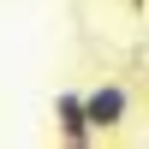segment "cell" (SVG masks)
<instances>
[{
	"mask_svg": "<svg viewBox=\"0 0 149 149\" xmlns=\"http://www.w3.org/2000/svg\"><path fill=\"white\" fill-rule=\"evenodd\" d=\"M54 137L66 149H90L102 131L90 125V107H84V90H60L54 95Z\"/></svg>",
	"mask_w": 149,
	"mask_h": 149,
	"instance_id": "1",
	"label": "cell"
},
{
	"mask_svg": "<svg viewBox=\"0 0 149 149\" xmlns=\"http://www.w3.org/2000/svg\"><path fill=\"white\" fill-rule=\"evenodd\" d=\"M84 107H90V125L107 137V131H119L131 119V90L107 78V84H95V90H84Z\"/></svg>",
	"mask_w": 149,
	"mask_h": 149,
	"instance_id": "2",
	"label": "cell"
},
{
	"mask_svg": "<svg viewBox=\"0 0 149 149\" xmlns=\"http://www.w3.org/2000/svg\"><path fill=\"white\" fill-rule=\"evenodd\" d=\"M125 6H131V12H149V0H125Z\"/></svg>",
	"mask_w": 149,
	"mask_h": 149,
	"instance_id": "3",
	"label": "cell"
}]
</instances>
